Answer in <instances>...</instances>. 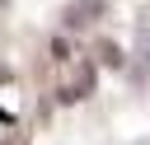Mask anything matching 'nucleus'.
Wrapping results in <instances>:
<instances>
[{
  "label": "nucleus",
  "mask_w": 150,
  "mask_h": 145,
  "mask_svg": "<svg viewBox=\"0 0 150 145\" xmlns=\"http://www.w3.org/2000/svg\"><path fill=\"white\" fill-rule=\"evenodd\" d=\"M103 9V0H89V5H80V9H70V23H80V19H89V14H98Z\"/></svg>",
  "instance_id": "obj_1"
}]
</instances>
